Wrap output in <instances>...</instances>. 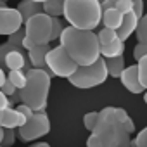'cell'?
Listing matches in <instances>:
<instances>
[{"label":"cell","instance_id":"2","mask_svg":"<svg viewBox=\"0 0 147 147\" xmlns=\"http://www.w3.org/2000/svg\"><path fill=\"white\" fill-rule=\"evenodd\" d=\"M87 147H133L130 133L119 121H116L113 106L99 111V123L87 138Z\"/></svg>","mask_w":147,"mask_h":147},{"label":"cell","instance_id":"28","mask_svg":"<svg viewBox=\"0 0 147 147\" xmlns=\"http://www.w3.org/2000/svg\"><path fill=\"white\" fill-rule=\"evenodd\" d=\"M116 9H118L123 16L128 14V12H131V11H133V0H119L118 5H116Z\"/></svg>","mask_w":147,"mask_h":147},{"label":"cell","instance_id":"8","mask_svg":"<svg viewBox=\"0 0 147 147\" xmlns=\"http://www.w3.org/2000/svg\"><path fill=\"white\" fill-rule=\"evenodd\" d=\"M50 131V119L45 113H35L24 126L18 130V135L23 142H33L45 137Z\"/></svg>","mask_w":147,"mask_h":147},{"label":"cell","instance_id":"38","mask_svg":"<svg viewBox=\"0 0 147 147\" xmlns=\"http://www.w3.org/2000/svg\"><path fill=\"white\" fill-rule=\"evenodd\" d=\"M33 2H36V4H40V5H43V4H47L49 0H33Z\"/></svg>","mask_w":147,"mask_h":147},{"label":"cell","instance_id":"21","mask_svg":"<svg viewBox=\"0 0 147 147\" xmlns=\"http://www.w3.org/2000/svg\"><path fill=\"white\" fill-rule=\"evenodd\" d=\"M97 123H99V111H90V113H87V114L83 116V125H85V128H87L90 133L95 130Z\"/></svg>","mask_w":147,"mask_h":147},{"label":"cell","instance_id":"3","mask_svg":"<svg viewBox=\"0 0 147 147\" xmlns=\"http://www.w3.org/2000/svg\"><path fill=\"white\" fill-rule=\"evenodd\" d=\"M26 87L19 90V97L23 104L33 109V113H43L49 102V92L52 85V76L47 69L31 67L26 71Z\"/></svg>","mask_w":147,"mask_h":147},{"label":"cell","instance_id":"10","mask_svg":"<svg viewBox=\"0 0 147 147\" xmlns=\"http://www.w3.org/2000/svg\"><path fill=\"white\" fill-rule=\"evenodd\" d=\"M26 116L14 107H7L5 111L0 113V126L4 130H19L21 126L26 125Z\"/></svg>","mask_w":147,"mask_h":147},{"label":"cell","instance_id":"31","mask_svg":"<svg viewBox=\"0 0 147 147\" xmlns=\"http://www.w3.org/2000/svg\"><path fill=\"white\" fill-rule=\"evenodd\" d=\"M2 92H4L7 97H14L19 90H18V88H16V87L9 82V80H5V83H4V87H2Z\"/></svg>","mask_w":147,"mask_h":147},{"label":"cell","instance_id":"18","mask_svg":"<svg viewBox=\"0 0 147 147\" xmlns=\"http://www.w3.org/2000/svg\"><path fill=\"white\" fill-rule=\"evenodd\" d=\"M107 64V71H109V76L113 78H121L123 71H125V59L123 57H116V59H107L106 61Z\"/></svg>","mask_w":147,"mask_h":147},{"label":"cell","instance_id":"5","mask_svg":"<svg viewBox=\"0 0 147 147\" xmlns=\"http://www.w3.org/2000/svg\"><path fill=\"white\" fill-rule=\"evenodd\" d=\"M107 76H109V71H107L106 59L100 57L97 62L90 66H80L75 75L69 78V83L76 88H94L102 85L107 80Z\"/></svg>","mask_w":147,"mask_h":147},{"label":"cell","instance_id":"4","mask_svg":"<svg viewBox=\"0 0 147 147\" xmlns=\"http://www.w3.org/2000/svg\"><path fill=\"white\" fill-rule=\"evenodd\" d=\"M64 18L69 26L92 31L102 21V7L99 0H64Z\"/></svg>","mask_w":147,"mask_h":147},{"label":"cell","instance_id":"40","mask_svg":"<svg viewBox=\"0 0 147 147\" xmlns=\"http://www.w3.org/2000/svg\"><path fill=\"white\" fill-rule=\"evenodd\" d=\"M99 2H100V4H102V2H106V0H99Z\"/></svg>","mask_w":147,"mask_h":147},{"label":"cell","instance_id":"39","mask_svg":"<svg viewBox=\"0 0 147 147\" xmlns=\"http://www.w3.org/2000/svg\"><path fill=\"white\" fill-rule=\"evenodd\" d=\"M144 100H145V104H147V92L144 94Z\"/></svg>","mask_w":147,"mask_h":147},{"label":"cell","instance_id":"34","mask_svg":"<svg viewBox=\"0 0 147 147\" xmlns=\"http://www.w3.org/2000/svg\"><path fill=\"white\" fill-rule=\"evenodd\" d=\"M7 107H11V102H9V97L0 90V113L2 111H5Z\"/></svg>","mask_w":147,"mask_h":147},{"label":"cell","instance_id":"6","mask_svg":"<svg viewBox=\"0 0 147 147\" xmlns=\"http://www.w3.org/2000/svg\"><path fill=\"white\" fill-rule=\"evenodd\" d=\"M45 62H47V69L50 73V76H59V78H67V80L80 67L61 45L50 49V52L45 57Z\"/></svg>","mask_w":147,"mask_h":147},{"label":"cell","instance_id":"20","mask_svg":"<svg viewBox=\"0 0 147 147\" xmlns=\"http://www.w3.org/2000/svg\"><path fill=\"white\" fill-rule=\"evenodd\" d=\"M97 38H99V43H100V47H106V45L113 43L114 40H118V31H114V30H109V28H102V30L97 33Z\"/></svg>","mask_w":147,"mask_h":147},{"label":"cell","instance_id":"24","mask_svg":"<svg viewBox=\"0 0 147 147\" xmlns=\"http://www.w3.org/2000/svg\"><path fill=\"white\" fill-rule=\"evenodd\" d=\"M16 49H19V47H14L12 43H2L0 45V67H5V57H7V54L11 52V50H16Z\"/></svg>","mask_w":147,"mask_h":147},{"label":"cell","instance_id":"36","mask_svg":"<svg viewBox=\"0 0 147 147\" xmlns=\"http://www.w3.org/2000/svg\"><path fill=\"white\" fill-rule=\"evenodd\" d=\"M5 80H7V76H5V71L0 67V90H2V87H4V83H5Z\"/></svg>","mask_w":147,"mask_h":147},{"label":"cell","instance_id":"7","mask_svg":"<svg viewBox=\"0 0 147 147\" xmlns=\"http://www.w3.org/2000/svg\"><path fill=\"white\" fill-rule=\"evenodd\" d=\"M24 33L26 38L35 45H50L52 42V18H49L47 14H36L31 19H28L24 23Z\"/></svg>","mask_w":147,"mask_h":147},{"label":"cell","instance_id":"12","mask_svg":"<svg viewBox=\"0 0 147 147\" xmlns=\"http://www.w3.org/2000/svg\"><path fill=\"white\" fill-rule=\"evenodd\" d=\"M138 21H140V18H138L133 11L128 12V14H125V16H123V24H121L119 30H118V38H119L121 42L128 40V38L137 31V28H138Z\"/></svg>","mask_w":147,"mask_h":147},{"label":"cell","instance_id":"22","mask_svg":"<svg viewBox=\"0 0 147 147\" xmlns=\"http://www.w3.org/2000/svg\"><path fill=\"white\" fill-rule=\"evenodd\" d=\"M135 33H137L138 43H147V14H144V18H140L138 28H137Z\"/></svg>","mask_w":147,"mask_h":147},{"label":"cell","instance_id":"19","mask_svg":"<svg viewBox=\"0 0 147 147\" xmlns=\"http://www.w3.org/2000/svg\"><path fill=\"white\" fill-rule=\"evenodd\" d=\"M7 80L18 88V90H23L26 87V71H9V75H7Z\"/></svg>","mask_w":147,"mask_h":147},{"label":"cell","instance_id":"1","mask_svg":"<svg viewBox=\"0 0 147 147\" xmlns=\"http://www.w3.org/2000/svg\"><path fill=\"white\" fill-rule=\"evenodd\" d=\"M59 42V45L64 47V50L78 66H90L100 59V43L97 33L94 31L66 26Z\"/></svg>","mask_w":147,"mask_h":147},{"label":"cell","instance_id":"37","mask_svg":"<svg viewBox=\"0 0 147 147\" xmlns=\"http://www.w3.org/2000/svg\"><path fill=\"white\" fill-rule=\"evenodd\" d=\"M30 147H50L47 142H36V144H33V145H30Z\"/></svg>","mask_w":147,"mask_h":147},{"label":"cell","instance_id":"41","mask_svg":"<svg viewBox=\"0 0 147 147\" xmlns=\"http://www.w3.org/2000/svg\"><path fill=\"white\" fill-rule=\"evenodd\" d=\"M0 9H4V7H2V4H0Z\"/></svg>","mask_w":147,"mask_h":147},{"label":"cell","instance_id":"25","mask_svg":"<svg viewBox=\"0 0 147 147\" xmlns=\"http://www.w3.org/2000/svg\"><path fill=\"white\" fill-rule=\"evenodd\" d=\"M64 28L66 26H62L61 18H54L52 19V40H59L61 35H62V31H64Z\"/></svg>","mask_w":147,"mask_h":147},{"label":"cell","instance_id":"33","mask_svg":"<svg viewBox=\"0 0 147 147\" xmlns=\"http://www.w3.org/2000/svg\"><path fill=\"white\" fill-rule=\"evenodd\" d=\"M16 109H18V111L21 113V114H24V116H26V119H30V118H31V116L35 114V113H33V109H31V107H28L26 104H19V106H18Z\"/></svg>","mask_w":147,"mask_h":147},{"label":"cell","instance_id":"9","mask_svg":"<svg viewBox=\"0 0 147 147\" xmlns=\"http://www.w3.org/2000/svg\"><path fill=\"white\" fill-rule=\"evenodd\" d=\"M23 24H24V19L18 9H12V7L0 9V35L11 36L16 31L23 30Z\"/></svg>","mask_w":147,"mask_h":147},{"label":"cell","instance_id":"26","mask_svg":"<svg viewBox=\"0 0 147 147\" xmlns=\"http://www.w3.org/2000/svg\"><path fill=\"white\" fill-rule=\"evenodd\" d=\"M24 38H26V33H24V30H19V31H16L14 35H11L9 36V43H12L14 47H19V49H23V42H24Z\"/></svg>","mask_w":147,"mask_h":147},{"label":"cell","instance_id":"15","mask_svg":"<svg viewBox=\"0 0 147 147\" xmlns=\"http://www.w3.org/2000/svg\"><path fill=\"white\" fill-rule=\"evenodd\" d=\"M102 23H104V28H109V30L118 31L119 26L123 24V14H121L118 9L104 11V12H102Z\"/></svg>","mask_w":147,"mask_h":147},{"label":"cell","instance_id":"13","mask_svg":"<svg viewBox=\"0 0 147 147\" xmlns=\"http://www.w3.org/2000/svg\"><path fill=\"white\" fill-rule=\"evenodd\" d=\"M49 52H50V45H40V47H33L31 50H28V59H30L31 66L35 69H47L45 57Z\"/></svg>","mask_w":147,"mask_h":147},{"label":"cell","instance_id":"16","mask_svg":"<svg viewBox=\"0 0 147 147\" xmlns=\"http://www.w3.org/2000/svg\"><path fill=\"white\" fill-rule=\"evenodd\" d=\"M123 52H125V42H121L119 38L114 40L113 43L106 45V47H100V57H104L106 61H107V59L123 57Z\"/></svg>","mask_w":147,"mask_h":147},{"label":"cell","instance_id":"14","mask_svg":"<svg viewBox=\"0 0 147 147\" xmlns=\"http://www.w3.org/2000/svg\"><path fill=\"white\" fill-rule=\"evenodd\" d=\"M16 9H18V11H19V14L23 16L24 23H26L28 19H31L33 16H36V14H42V12H43V7H42L40 4L33 2V0H21V2L18 4V7H16Z\"/></svg>","mask_w":147,"mask_h":147},{"label":"cell","instance_id":"42","mask_svg":"<svg viewBox=\"0 0 147 147\" xmlns=\"http://www.w3.org/2000/svg\"><path fill=\"white\" fill-rule=\"evenodd\" d=\"M0 147H4V145H0Z\"/></svg>","mask_w":147,"mask_h":147},{"label":"cell","instance_id":"27","mask_svg":"<svg viewBox=\"0 0 147 147\" xmlns=\"http://www.w3.org/2000/svg\"><path fill=\"white\" fill-rule=\"evenodd\" d=\"M131 145L133 147H147V126L138 131V135L135 137V140L131 142Z\"/></svg>","mask_w":147,"mask_h":147},{"label":"cell","instance_id":"35","mask_svg":"<svg viewBox=\"0 0 147 147\" xmlns=\"http://www.w3.org/2000/svg\"><path fill=\"white\" fill-rule=\"evenodd\" d=\"M118 2H119V0H106V2H102V4H100L102 12H104V11H109V9H116Z\"/></svg>","mask_w":147,"mask_h":147},{"label":"cell","instance_id":"29","mask_svg":"<svg viewBox=\"0 0 147 147\" xmlns=\"http://www.w3.org/2000/svg\"><path fill=\"white\" fill-rule=\"evenodd\" d=\"M14 142H16V130H5L2 145H4V147H12Z\"/></svg>","mask_w":147,"mask_h":147},{"label":"cell","instance_id":"11","mask_svg":"<svg viewBox=\"0 0 147 147\" xmlns=\"http://www.w3.org/2000/svg\"><path fill=\"white\" fill-rule=\"evenodd\" d=\"M119 80H121L123 87H125L128 92H131V94H142V92H144V87L140 85V78H138L137 64L125 67V71H123V75H121Z\"/></svg>","mask_w":147,"mask_h":147},{"label":"cell","instance_id":"32","mask_svg":"<svg viewBox=\"0 0 147 147\" xmlns=\"http://www.w3.org/2000/svg\"><path fill=\"white\" fill-rule=\"evenodd\" d=\"M133 12L138 18H144V0H133Z\"/></svg>","mask_w":147,"mask_h":147},{"label":"cell","instance_id":"23","mask_svg":"<svg viewBox=\"0 0 147 147\" xmlns=\"http://www.w3.org/2000/svg\"><path fill=\"white\" fill-rule=\"evenodd\" d=\"M137 69H138L140 85H142L144 88H147V55L142 57L140 61H137Z\"/></svg>","mask_w":147,"mask_h":147},{"label":"cell","instance_id":"30","mask_svg":"<svg viewBox=\"0 0 147 147\" xmlns=\"http://www.w3.org/2000/svg\"><path fill=\"white\" fill-rule=\"evenodd\" d=\"M147 55V43H137L135 49H133V57L137 61H140L142 57Z\"/></svg>","mask_w":147,"mask_h":147},{"label":"cell","instance_id":"17","mask_svg":"<svg viewBox=\"0 0 147 147\" xmlns=\"http://www.w3.org/2000/svg\"><path fill=\"white\" fill-rule=\"evenodd\" d=\"M42 7H43V14H47L52 19L64 16V0H49Z\"/></svg>","mask_w":147,"mask_h":147}]
</instances>
